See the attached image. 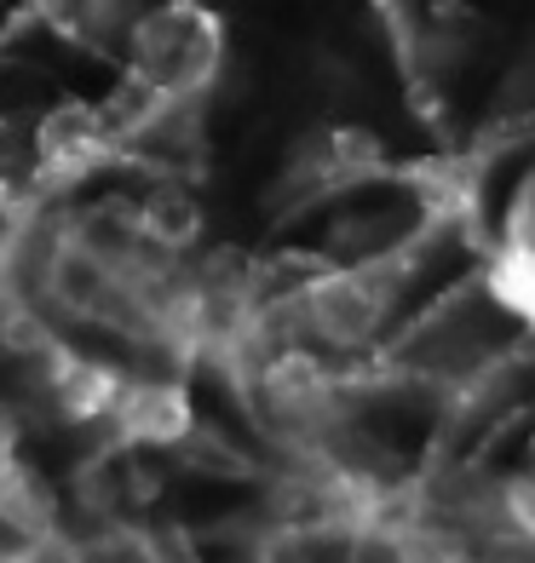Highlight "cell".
I'll list each match as a JSON object with an SVG mask.
<instances>
[{
    "label": "cell",
    "instance_id": "1",
    "mask_svg": "<svg viewBox=\"0 0 535 563\" xmlns=\"http://www.w3.org/2000/svg\"><path fill=\"white\" fill-rule=\"evenodd\" d=\"M225 64V23L196 0H162L139 12L127 30V87L156 98L167 110H185L190 98L214 87Z\"/></svg>",
    "mask_w": 535,
    "mask_h": 563
},
{
    "label": "cell",
    "instance_id": "2",
    "mask_svg": "<svg viewBox=\"0 0 535 563\" xmlns=\"http://www.w3.org/2000/svg\"><path fill=\"white\" fill-rule=\"evenodd\" d=\"M490 294L513 311L518 322H535V167L518 178L513 201H506V224H501V247L490 271Z\"/></svg>",
    "mask_w": 535,
    "mask_h": 563
},
{
    "label": "cell",
    "instance_id": "3",
    "mask_svg": "<svg viewBox=\"0 0 535 563\" xmlns=\"http://www.w3.org/2000/svg\"><path fill=\"white\" fill-rule=\"evenodd\" d=\"M116 133H110V115L92 110V104H64L58 115L41 121V139H35V167L41 178L53 185H75L87 178L105 156H116Z\"/></svg>",
    "mask_w": 535,
    "mask_h": 563
},
{
    "label": "cell",
    "instance_id": "4",
    "mask_svg": "<svg viewBox=\"0 0 535 563\" xmlns=\"http://www.w3.org/2000/svg\"><path fill=\"white\" fill-rule=\"evenodd\" d=\"M121 443H144V449H167L190 438V397L173 379H121V397L110 408V426Z\"/></svg>",
    "mask_w": 535,
    "mask_h": 563
},
{
    "label": "cell",
    "instance_id": "5",
    "mask_svg": "<svg viewBox=\"0 0 535 563\" xmlns=\"http://www.w3.org/2000/svg\"><path fill=\"white\" fill-rule=\"evenodd\" d=\"M495 511H501V529L535 552V443L524 449L513 472L495 477Z\"/></svg>",
    "mask_w": 535,
    "mask_h": 563
}]
</instances>
